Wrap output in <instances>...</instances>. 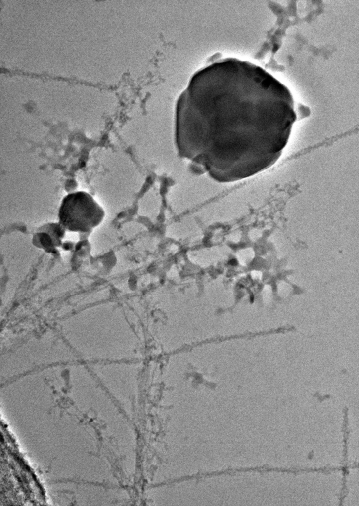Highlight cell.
I'll return each mask as SVG.
<instances>
[{"label":"cell","instance_id":"6da1fadb","mask_svg":"<svg viewBox=\"0 0 359 506\" xmlns=\"http://www.w3.org/2000/svg\"><path fill=\"white\" fill-rule=\"evenodd\" d=\"M105 214L103 208L90 194L79 191L63 198L58 217L59 223L66 230L87 233L101 224Z\"/></svg>","mask_w":359,"mask_h":506}]
</instances>
